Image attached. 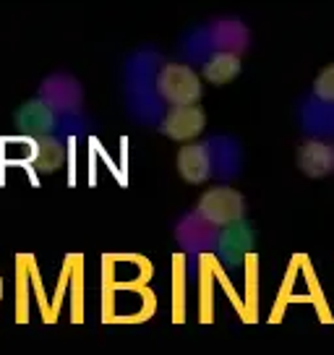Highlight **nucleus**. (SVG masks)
Masks as SVG:
<instances>
[{
	"label": "nucleus",
	"mask_w": 334,
	"mask_h": 355,
	"mask_svg": "<svg viewBox=\"0 0 334 355\" xmlns=\"http://www.w3.org/2000/svg\"><path fill=\"white\" fill-rule=\"evenodd\" d=\"M214 233V225H206L204 220H199L193 211L183 214L175 225V238H178V245L191 256L196 259L199 254H204L209 248V238Z\"/></svg>",
	"instance_id": "obj_8"
},
{
	"label": "nucleus",
	"mask_w": 334,
	"mask_h": 355,
	"mask_svg": "<svg viewBox=\"0 0 334 355\" xmlns=\"http://www.w3.org/2000/svg\"><path fill=\"white\" fill-rule=\"evenodd\" d=\"M193 214L206 222V225L225 227V225L245 217V199L240 191L230 189V186H214V189L201 193Z\"/></svg>",
	"instance_id": "obj_4"
},
{
	"label": "nucleus",
	"mask_w": 334,
	"mask_h": 355,
	"mask_svg": "<svg viewBox=\"0 0 334 355\" xmlns=\"http://www.w3.org/2000/svg\"><path fill=\"white\" fill-rule=\"evenodd\" d=\"M155 92L165 107L199 105L201 76L188 63H159L155 73Z\"/></svg>",
	"instance_id": "obj_2"
},
{
	"label": "nucleus",
	"mask_w": 334,
	"mask_h": 355,
	"mask_svg": "<svg viewBox=\"0 0 334 355\" xmlns=\"http://www.w3.org/2000/svg\"><path fill=\"white\" fill-rule=\"evenodd\" d=\"M311 100L324 102V105H334V63L326 66L319 76L313 78Z\"/></svg>",
	"instance_id": "obj_12"
},
{
	"label": "nucleus",
	"mask_w": 334,
	"mask_h": 355,
	"mask_svg": "<svg viewBox=\"0 0 334 355\" xmlns=\"http://www.w3.org/2000/svg\"><path fill=\"white\" fill-rule=\"evenodd\" d=\"M248 47H251V34H248L243 21H238V19H217V21L196 29V32H191L186 37V42H183V47H180V53L188 58V66L191 63L199 66L204 58L217 53V50L243 55Z\"/></svg>",
	"instance_id": "obj_1"
},
{
	"label": "nucleus",
	"mask_w": 334,
	"mask_h": 355,
	"mask_svg": "<svg viewBox=\"0 0 334 355\" xmlns=\"http://www.w3.org/2000/svg\"><path fill=\"white\" fill-rule=\"evenodd\" d=\"M209 146H212L214 159V178L233 180V178L240 175L243 152H240V144L235 139H230V136H209Z\"/></svg>",
	"instance_id": "obj_9"
},
{
	"label": "nucleus",
	"mask_w": 334,
	"mask_h": 355,
	"mask_svg": "<svg viewBox=\"0 0 334 355\" xmlns=\"http://www.w3.org/2000/svg\"><path fill=\"white\" fill-rule=\"evenodd\" d=\"M243 68V60L238 53H227V50H217L212 55H206L199 63V76L204 81H209L214 87H222V84H230L233 78H238Z\"/></svg>",
	"instance_id": "obj_10"
},
{
	"label": "nucleus",
	"mask_w": 334,
	"mask_h": 355,
	"mask_svg": "<svg viewBox=\"0 0 334 355\" xmlns=\"http://www.w3.org/2000/svg\"><path fill=\"white\" fill-rule=\"evenodd\" d=\"M295 162L308 178H326L334 173V141L326 139H306L298 146Z\"/></svg>",
	"instance_id": "obj_7"
},
{
	"label": "nucleus",
	"mask_w": 334,
	"mask_h": 355,
	"mask_svg": "<svg viewBox=\"0 0 334 355\" xmlns=\"http://www.w3.org/2000/svg\"><path fill=\"white\" fill-rule=\"evenodd\" d=\"M0 298H3V282H0Z\"/></svg>",
	"instance_id": "obj_13"
},
{
	"label": "nucleus",
	"mask_w": 334,
	"mask_h": 355,
	"mask_svg": "<svg viewBox=\"0 0 334 355\" xmlns=\"http://www.w3.org/2000/svg\"><path fill=\"white\" fill-rule=\"evenodd\" d=\"M303 131L313 139L334 141V105H324L316 100H306L301 107Z\"/></svg>",
	"instance_id": "obj_11"
},
{
	"label": "nucleus",
	"mask_w": 334,
	"mask_h": 355,
	"mask_svg": "<svg viewBox=\"0 0 334 355\" xmlns=\"http://www.w3.org/2000/svg\"><path fill=\"white\" fill-rule=\"evenodd\" d=\"M178 173L186 183H206L209 178H214V159H212V146L209 139L204 141H188L180 146L178 152Z\"/></svg>",
	"instance_id": "obj_6"
},
{
	"label": "nucleus",
	"mask_w": 334,
	"mask_h": 355,
	"mask_svg": "<svg viewBox=\"0 0 334 355\" xmlns=\"http://www.w3.org/2000/svg\"><path fill=\"white\" fill-rule=\"evenodd\" d=\"M254 241H256V230L243 217V220L230 222L225 227H214L206 251H212L227 269H238V266L243 264V256L251 251Z\"/></svg>",
	"instance_id": "obj_3"
},
{
	"label": "nucleus",
	"mask_w": 334,
	"mask_h": 355,
	"mask_svg": "<svg viewBox=\"0 0 334 355\" xmlns=\"http://www.w3.org/2000/svg\"><path fill=\"white\" fill-rule=\"evenodd\" d=\"M206 128V112L199 105H183V107H167L165 115L157 123V131L165 133L173 141H193Z\"/></svg>",
	"instance_id": "obj_5"
}]
</instances>
